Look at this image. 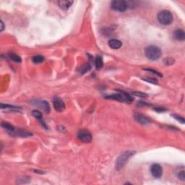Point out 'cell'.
Here are the masks:
<instances>
[{"label":"cell","instance_id":"6da1fadb","mask_svg":"<svg viewBox=\"0 0 185 185\" xmlns=\"http://www.w3.org/2000/svg\"><path fill=\"white\" fill-rule=\"evenodd\" d=\"M145 54L146 57L152 61L159 59L161 56L162 51L160 48L157 46L150 45L147 46L145 49Z\"/></svg>","mask_w":185,"mask_h":185},{"label":"cell","instance_id":"7a4b0ae2","mask_svg":"<svg viewBox=\"0 0 185 185\" xmlns=\"http://www.w3.org/2000/svg\"><path fill=\"white\" fill-rule=\"evenodd\" d=\"M136 152L132 151V150H126L124 153H122V154L119 156V157L118 158L116 162V168L117 170H121L124 165L126 164V163L127 162V161L133 156L134 154H135Z\"/></svg>","mask_w":185,"mask_h":185},{"label":"cell","instance_id":"3957f363","mask_svg":"<svg viewBox=\"0 0 185 185\" xmlns=\"http://www.w3.org/2000/svg\"><path fill=\"white\" fill-rule=\"evenodd\" d=\"M117 91L119 92L112 94V95H107V96H106V98H108V99H113L119 101H122V102H126L128 103V104H130V103L132 102L133 98L129 94H128L127 92L122 91V90H117Z\"/></svg>","mask_w":185,"mask_h":185},{"label":"cell","instance_id":"277c9868","mask_svg":"<svg viewBox=\"0 0 185 185\" xmlns=\"http://www.w3.org/2000/svg\"><path fill=\"white\" fill-rule=\"evenodd\" d=\"M158 20L163 25H168L173 22V15L168 10H162L158 14Z\"/></svg>","mask_w":185,"mask_h":185},{"label":"cell","instance_id":"5b68a950","mask_svg":"<svg viewBox=\"0 0 185 185\" xmlns=\"http://www.w3.org/2000/svg\"><path fill=\"white\" fill-rule=\"evenodd\" d=\"M127 3L124 0H114L111 4V8L118 12H124L127 9Z\"/></svg>","mask_w":185,"mask_h":185},{"label":"cell","instance_id":"8992f818","mask_svg":"<svg viewBox=\"0 0 185 185\" xmlns=\"http://www.w3.org/2000/svg\"><path fill=\"white\" fill-rule=\"evenodd\" d=\"M77 138L84 143H90L92 140L91 133L86 129H81L77 133Z\"/></svg>","mask_w":185,"mask_h":185},{"label":"cell","instance_id":"52a82bcc","mask_svg":"<svg viewBox=\"0 0 185 185\" xmlns=\"http://www.w3.org/2000/svg\"><path fill=\"white\" fill-rule=\"evenodd\" d=\"M31 104L34 106L38 107V108L44 110L46 113H49L50 111V106L49 103L46 101H42V100H33L31 101Z\"/></svg>","mask_w":185,"mask_h":185},{"label":"cell","instance_id":"ba28073f","mask_svg":"<svg viewBox=\"0 0 185 185\" xmlns=\"http://www.w3.org/2000/svg\"><path fill=\"white\" fill-rule=\"evenodd\" d=\"M150 172L152 176L156 179H159L163 175V168L159 164L154 163L150 167Z\"/></svg>","mask_w":185,"mask_h":185},{"label":"cell","instance_id":"9c48e42d","mask_svg":"<svg viewBox=\"0 0 185 185\" xmlns=\"http://www.w3.org/2000/svg\"><path fill=\"white\" fill-rule=\"evenodd\" d=\"M53 106L54 109L56 111H63L65 109V102L61 99L60 98H58V97H55L53 99Z\"/></svg>","mask_w":185,"mask_h":185},{"label":"cell","instance_id":"30bf717a","mask_svg":"<svg viewBox=\"0 0 185 185\" xmlns=\"http://www.w3.org/2000/svg\"><path fill=\"white\" fill-rule=\"evenodd\" d=\"M134 118H135V120L138 122V123L141 124L143 125H147L151 122L150 119H149L147 116L143 115L142 114H139V113H135L134 114Z\"/></svg>","mask_w":185,"mask_h":185},{"label":"cell","instance_id":"8fae6325","mask_svg":"<svg viewBox=\"0 0 185 185\" xmlns=\"http://www.w3.org/2000/svg\"><path fill=\"white\" fill-rule=\"evenodd\" d=\"M11 135L16 137H22V138H28V137L32 136V133L29 132H26L25 130H22V129H15Z\"/></svg>","mask_w":185,"mask_h":185},{"label":"cell","instance_id":"7c38bea8","mask_svg":"<svg viewBox=\"0 0 185 185\" xmlns=\"http://www.w3.org/2000/svg\"><path fill=\"white\" fill-rule=\"evenodd\" d=\"M174 37L176 40L179 41H184L185 40V33L183 30L178 29L174 31Z\"/></svg>","mask_w":185,"mask_h":185},{"label":"cell","instance_id":"4fadbf2b","mask_svg":"<svg viewBox=\"0 0 185 185\" xmlns=\"http://www.w3.org/2000/svg\"><path fill=\"white\" fill-rule=\"evenodd\" d=\"M108 46L112 49H119L122 47V43L118 39H111L108 42Z\"/></svg>","mask_w":185,"mask_h":185},{"label":"cell","instance_id":"5bb4252c","mask_svg":"<svg viewBox=\"0 0 185 185\" xmlns=\"http://www.w3.org/2000/svg\"><path fill=\"white\" fill-rule=\"evenodd\" d=\"M73 2H74L73 1H58L57 5L59 6V7H60L62 10H67L71 7L72 4H73Z\"/></svg>","mask_w":185,"mask_h":185},{"label":"cell","instance_id":"9a60e30c","mask_svg":"<svg viewBox=\"0 0 185 185\" xmlns=\"http://www.w3.org/2000/svg\"><path fill=\"white\" fill-rule=\"evenodd\" d=\"M1 127H2L4 129H6V131H7L9 134H10V135L15 130V128L13 125L10 124L6 123V122H1Z\"/></svg>","mask_w":185,"mask_h":185},{"label":"cell","instance_id":"2e32d148","mask_svg":"<svg viewBox=\"0 0 185 185\" xmlns=\"http://www.w3.org/2000/svg\"><path fill=\"white\" fill-rule=\"evenodd\" d=\"M95 65L97 70H100L103 67V66H104V62H103V59L101 56H98L95 58Z\"/></svg>","mask_w":185,"mask_h":185},{"label":"cell","instance_id":"e0dca14e","mask_svg":"<svg viewBox=\"0 0 185 185\" xmlns=\"http://www.w3.org/2000/svg\"><path fill=\"white\" fill-rule=\"evenodd\" d=\"M177 177L181 181L184 182L185 181V171L184 169V167L181 168V170H179L177 172Z\"/></svg>","mask_w":185,"mask_h":185},{"label":"cell","instance_id":"ac0fdd59","mask_svg":"<svg viewBox=\"0 0 185 185\" xmlns=\"http://www.w3.org/2000/svg\"><path fill=\"white\" fill-rule=\"evenodd\" d=\"M9 58H10L11 60L14 61V62H17V63H20L21 62V58H20V56H18L17 54L14 53H10L9 54Z\"/></svg>","mask_w":185,"mask_h":185},{"label":"cell","instance_id":"d6986e66","mask_svg":"<svg viewBox=\"0 0 185 185\" xmlns=\"http://www.w3.org/2000/svg\"><path fill=\"white\" fill-rule=\"evenodd\" d=\"M32 61L35 64H40L42 63L44 61V57L42 55H36L32 58Z\"/></svg>","mask_w":185,"mask_h":185},{"label":"cell","instance_id":"ffe728a7","mask_svg":"<svg viewBox=\"0 0 185 185\" xmlns=\"http://www.w3.org/2000/svg\"><path fill=\"white\" fill-rule=\"evenodd\" d=\"M10 108V109L13 110V111H18L19 109H21L20 107L18 106H13V105H10V104H1V108Z\"/></svg>","mask_w":185,"mask_h":185},{"label":"cell","instance_id":"44dd1931","mask_svg":"<svg viewBox=\"0 0 185 185\" xmlns=\"http://www.w3.org/2000/svg\"><path fill=\"white\" fill-rule=\"evenodd\" d=\"M31 114H32V115L34 117L38 119L40 122L43 120V115H42V113H41V111H38V110H33Z\"/></svg>","mask_w":185,"mask_h":185},{"label":"cell","instance_id":"7402d4cb","mask_svg":"<svg viewBox=\"0 0 185 185\" xmlns=\"http://www.w3.org/2000/svg\"><path fill=\"white\" fill-rule=\"evenodd\" d=\"M90 70V65H89V64H86V65H85L84 66H83V67L80 69V73H81L82 74H85V73L88 72Z\"/></svg>","mask_w":185,"mask_h":185},{"label":"cell","instance_id":"603a6c76","mask_svg":"<svg viewBox=\"0 0 185 185\" xmlns=\"http://www.w3.org/2000/svg\"><path fill=\"white\" fill-rule=\"evenodd\" d=\"M172 116H173V117L175 118V119H177V121H179V122H181L182 124H184L185 120H184V119L183 117H182V116H179V115H177V114H173Z\"/></svg>","mask_w":185,"mask_h":185},{"label":"cell","instance_id":"cb8c5ba5","mask_svg":"<svg viewBox=\"0 0 185 185\" xmlns=\"http://www.w3.org/2000/svg\"><path fill=\"white\" fill-rule=\"evenodd\" d=\"M144 80H145V81L148 82V83H153V84H157V80H156V79H153V78H150V77H147V78H144L143 79Z\"/></svg>","mask_w":185,"mask_h":185},{"label":"cell","instance_id":"d4e9b609","mask_svg":"<svg viewBox=\"0 0 185 185\" xmlns=\"http://www.w3.org/2000/svg\"><path fill=\"white\" fill-rule=\"evenodd\" d=\"M132 94L135 95H136V96H139V97H147V95L145 93H143V92H132Z\"/></svg>","mask_w":185,"mask_h":185},{"label":"cell","instance_id":"484cf974","mask_svg":"<svg viewBox=\"0 0 185 185\" xmlns=\"http://www.w3.org/2000/svg\"><path fill=\"white\" fill-rule=\"evenodd\" d=\"M146 70V71H148V72H150L153 73V74H156V75L159 76V77H162V74H161L160 72H157L156 70H151V69H145Z\"/></svg>","mask_w":185,"mask_h":185},{"label":"cell","instance_id":"4316f807","mask_svg":"<svg viewBox=\"0 0 185 185\" xmlns=\"http://www.w3.org/2000/svg\"><path fill=\"white\" fill-rule=\"evenodd\" d=\"M165 64H166V65H172L173 63L174 62V61L171 58H166V59H165Z\"/></svg>","mask_w":185,"mask_h":185},{"label":"cell","instance_id":"83f0119b","mask_svg":"<svg viewBox=\"0 0 185 185\" xmlns=\"http://www.w3.org/2000/svg\"><path fill=\"white\" fill-rule=\"evenodd\" d=\"M1 31H2L3 30H4V23H3L2 20H1Z\"/></svg>","mask_w":185,"mask_h":185}]
</instances>
